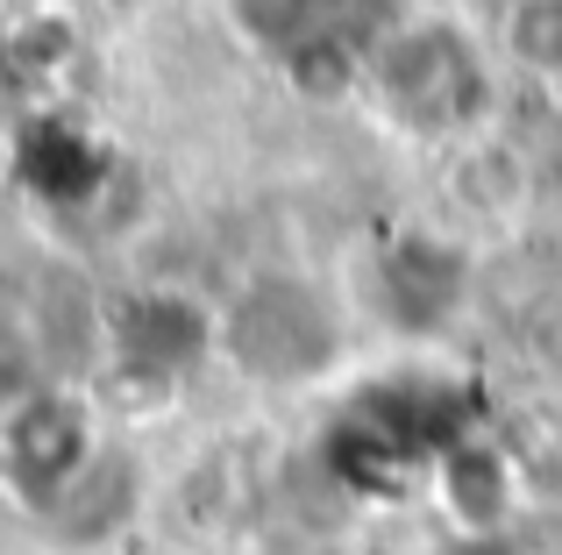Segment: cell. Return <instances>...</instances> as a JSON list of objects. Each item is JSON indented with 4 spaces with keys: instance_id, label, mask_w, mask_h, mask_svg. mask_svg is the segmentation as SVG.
Returning <instances> with one entry per match:
<instances>
[{
    "instance_id": "cell-2",
    "label": "cell",
    "mask_w": 562,
    "mask_h": 555,
    "mask_svg": "<svg viewBox=\"0 0 562 555\" xmlns=\"http://www.w3.org/2000/svg\"><path fill=\"white\" fill-rule=\"evenodd\" d=\"M228 8H235V22H243L263 50H285L292 57L321 29V8H328V0H228Z\"/></svg>"
},
{
    "instance_id": "cell-1",
    "label": "cell",
    "mask_w": 562,
    "mask_h": 555,
    "mask_svg": "<svg viewBox=\"0 0 562 555\" xmlns=\"http://www.w3.org/2000/svg\"><path fill=\"white\" fill-rule=\"evenodd\" d=\"M435 499H441V513L456 520L463 542H492V534L506 528V513H513V471H506V456H498V449H477V442L441 449Z\"/></svg>"
},
{
    "instance_id": "cell-3",
    "label": "cell",
    "mask_w": 562,
    "mask_h": 555,
    "mask_svg": "<svg viewBox=\"0 0 562 555\" xmlns=\"http://www.w3.org/2000/svg\"><path fill=\"white\" fill-rule=\"evenodd\" d=\"M506 43L520 65L535 71H562V0H520L506 22Z\"/></svg>"
}]
</instances>
